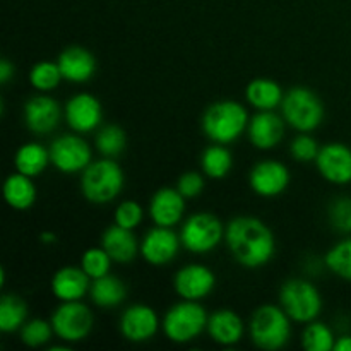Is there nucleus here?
Wrapping results in <instances>:
<instances>
[{"mask_svg": "<svg viewBox=\"0 0 351 351\" xmlns=\"http://www.w3.org/2000/svg\"><path fill=\"white\" fill-rule=\"evenodd\" d=\"M225 242L233 259L249 269L266 266L276 252L271 228L252 216L233 218L225 228Z\"/></svg>", "mask_w": 351, "mask_h": 351, "instance_id": "f257e3e1", "label": "nucleus"}, {"mask_svg": "<svg viewBox=\"0 0 351 351\" xmlns=\"http://www.w3.org/2000/svg\"><path fill=\"white\" fill-rule=\"evenodd\" d=\"M247 108L233 99H221L208 106L201 120L204 136L215 144H232L243 136L249 127Z\"/></svg>", "mask_w": 351, "mask_h": 351, "instance_id": "f03ea898", "label": "nucleus"}, {"mask_svg": "<svg viewBox=\"0 0 351 351\" xmlns=\"http://www.w3.org/2000/svg\"><path fill=\"white\" fill-rule=\"evenodd\" d=\"M125 184V175L113 158L91 161L89 167L82 171L81 191L82 195L91 204H110L122 192Z\"/></svg>", "mask_w": 351, "mask_h": 351, "instance_id": "7ed1b4c3", "label": "nucleus"}, {"mask_svg": "<svg viewBox=\"0 0 351 351\" xmlns=\"http://www.w3.org/2000/svg\"><path fill=\"white\" fill-rule=\"evenodd\" d=\"M249 332L252 343L259 350L278 351L287 346L291 336V319L283 307L261 305L250 317Z\"/></svg>", "mask_w": 351, "mask_h": 351, "instance_id": "20e7f679", "label": "nucleus"}, {"mask_svg": "<svg viewBox=\"0 0 351 351\" xmlns=\"http://www.w3.org/2000/svg\"><path fill=\"white\" fill-rule=\"evenodd\" d=\"M208 312L199 302L182 298V302L171 305L161 326L171 343L187 345L208 329Z\"/></svg>", "mask_w": 351, "mask_h": 351, "instance_id": "39448f33", "label": "nucleus"}, {"mask_svg": "<svg viewBox=\"0 0 351 351\" xmlns=\"http://www.w3.org/2000/svg\"><path fill=\"white\" fill-rule=\"evenodd\" d=\"M285 122L298 132H312L324 120V105L312 89L295 86L285 95L281 103Z\"/></svg>", "mask_w": 351, "mask_h": 351, "instance_id": "423d86ee", "label": "nucleus"}, {"mask_svg": "<svg viewBox=\"0 0 351 351\" xmlns=\"http://www.w3.org/2000/svg\"><path fill=\"white\" fill-rule=\"evenodd\" d=\"M280 304L288 317L298 324L315 321L322 311V297L319 290L300 278L285 281L280 290Z\"/></svg>", "mask_w": 351, "mask_h": 351, "instance_id": "0eeeda50", "label": "nucleus"}, {"mask_svg": "<svg viewBox=\"0 0 351 351\" xmlns=\"http://www.w3.org/2000/svg\"><path fill=\"white\" fill-rule=\"evenodd\" d=\"M225 239V226L213 213H195L180 228L182 247L192 254H208Z\"/></svg>", "mask_w": 351, "mask_h": 351, "instance_id": "6e6552de", "label": "nucleus"}, {"mask_svg": "<svg viewBox=\"0 0 351 351\" xmlns=\"http://www.w3.org/2000/svg\"><path fill=\"white\" fill-rule=\"evenodd\" d=\"M53 331L62 341L79 343L88 338L95 326V317L88 305L77 302H62L50 319Z\"/></svg>", "mask_w": 351, "mask_h": 351, "instance_id": "1a4fd4ad", "label": "nucleus"}, {"mask_svg": "<svg viewBox=\"0 0 351 351\" xmlns=\"http://www.w3.org/2000/svg\"><path fill=\"white\" fill-rule=\"evenodd\" d=\"M91 147L75 134H64L50 144L51 165L62 173H81L91 163Z\"/></svg>", "mask_w": 351, "mask_h": 351, "instance_id": "9d476101", "label": "nucleus"}, {"mask_svg": "<svg viewBox=\"0 0 351 351\" xmlns=\"http://www.w3.org/2000/svg\"><path fill=\"white\" fill-rule=\"evenodd\" d=\"M290 170L281 161L264 160L252 167L249 173L250 189L261 197H278L290 185Z\"/></svg>", "mask_w": 351, "mask_h": 351, "instance_id": "9b49d317", "label": "nucleus"}, {"mask_svg": "<svg viewBox=\"0 0 351 351\" xmlns=\"http://www.w3.org/2000/svg\"><path fill=\"white\" fill-rule=\"evenodd\" d=\"M119 328L127 341L146 343L156 336L158 329H160V319L149 305L134 304L123 311Z\"/></svg>", "mask_w": 351, "mask_h": 351, "instance_id": "f8f14e48", "label": "nucleus"}, {"mask_svg": "<svg viewBox=\"0 0 351 351\" xmlns=\"http://www.w3.org/2000/svg\"><path fill=\"white\" fill-rule=\"evenodd\" d=\"M216 287V276L204 264H187L177 271L173 278V288L184 300L201 302L209 297Z\"/></svg>", "mask_w": 351, "mask_h": 351, "instance_id": "ddd939ff", "label": "nucleus"}, {"mask_svg": "<svg viewBox=\"0 0 351 351\" xmlns=\"http://www.w3.org/2000/svg\"><path fill=\"white\" fill-rule=\"evenodd\" d=\"M64 117L67 125L74 132H93L96 127H99L103 120L101 103L96 96L88 95V93H79L65 103Z\"/></svg>", "mask_w": 351, "mask_h": 351, "instance_id": "4468645a", "label": "nucleus"}, {"mask_svg": "<svg viewBox=\"0 0 351 351\" xmlns=\"http://www.w3.org/2000/svg\"><path fill=\"white\" fill-rule=\"evenodd\" d=\"M180 245V235L167 226H156L144 235L141 256L151 266H165L177 257Z\"/></svg>", "mask_w": 351, "mask_h": 351, "instance_id": "2eb2a0df", "label": "nucleus"}, {"mask_svg": "<svg viewBox=\"0 0 351 351\" xmlns=\"http://www.w3.org/2000/svg\"><path fill=\"white\" fill-rule=\"evenodd\" d=\"M23 119L27 129L38 136L55 130L60 123L62 110L57 99L47 95H36L24 103Z\"/></svg>", "mask_w": 351, "mask_h": 351, "instance_id": "dca6fc26", "label": "nucleus"}, {"mask_svg": "<svg viewBox=\"0 0 351 351\" xmlns=\"http://www.w3.org/2000/svg\"><path fill=\"white\" fill-rule=\"evenodd\" d=\"M315 165L321 177L331 184L346 185L351 182V149L346 144L329 143L322 146Z\"/></svg>", "mask_w": 351, "mask_h": 351, "instance_id": "f3484780", "label": "nucleus"}, {"mask_svg": "<svg viewBox=\"0 0 351 351\" xmlns=\"http://www.w3.org/2000/svg\"><path fill=\"white\" fill-rule=\"evenodd\" d=\"M185 215V197L178 189L161 187L153 194L149 202V216L156 226L173 228Z\"/></svg>", "mask_w": 351, "mask_h": 351, "instance_id": "a211bd4d", "label": "nucleus"}, {"mask_svg": "<svg viewBox=\"0 0 351 351\" xmlns=\"http://www.w3.org/2000/svg\"><path fill=\"white\" fill-rule=\"evenodd\" d=\"M247 134H249V141L254 147L261 151H269L283 141L285 119L276 115L273 110L257 112L250 119Z\"/></svg>", "mask_w": 351, "mask_h": 351, "instance_id": "6ab92c4d", "label": "nucleus"}, {"mask_svg": "<svg viewBox=\"0 0 351 351\" xmlns=\"http://www.w3.org/2000/svg\"><path fill=\"white\" fill-rule=\"evenodd\" d=\"M91 281L81 266L60 267L51 278V293L60 302H77L89 293Z\"/></svg>", "mask_w": 351, "mask_h": 351, "instance_id": "aec40b11", "label": "nucleus"}, {"mask_svg": "<svg viewBox=\"0 0 351 351\" xmlns=\"http://www.w3.org/2000/svg\"><path fill=\"white\" fill-rule=\"evenodd\" d=\"M62 77L74 84L88 82L96 72V58L89 50L82 47H67L57 60Z\"/></svg>", "mask_w": 351, "mask_h": 351, "instance_id": "412c9836", "label": "nucleus"}, {"mask_svg": "<svg viewBox=\"0 0 351 351\" xmlns=\"http://www.w3.org/2000/svg\"><path fill=\"white\" fill-rule=\"evenodd\" d=\"M101 247L108 252L113 263H132L141 254V243L137 242L134 230L115 225L108 226L101 235Z\"/></svg>", "mask_w": 351, "mask_h": 351, "instance_id": "4be33fe9", "label": "nucleus"}, {"mask_svg": "<svg viewBox=\"0 0 351 351\" xmlns=\"http://www.w3.org/2000/svg\"><path fill=\"white\" fill-rule=\"evenodd\" d=\"M242 317L230 308H219L208 319V335L215 343L221 346H233L243 338Z\"/></svg>", "mask_w": 351, "mask_h": 351, "instance_id": "5701e85b", "label": "nucleus"}, {"mask_svg": "<svg viewBox=\"0 0 351 351\" xmlns=\"http://www.w3.org/2000/svg\"><path fill=\"white\" fill-rule=\"evenodd\" d=\"M3 199L16 211L29 209L36 202V187L33 178L19 171L9 175L3 182Z\"/></svg>", "mask_w": 351, "mask_h": 351, "instance_id": "b1692460", "label": "nucleus"}, {"mask_svg": "<svg viewBox=\"0 0 351 351\" xmlns=\"http://www.w3.org/2000/svg\"><path fill=\"white\" fill-rule=\"evenodd\" d=\"M245 98L249 105L259 112H269V110L278 108L283 103V89L273 79L259 77L249 82L245 89Z\"/></svg>", "mask_w": 351, "mask_h": 351, "instance_id": "393cba45", "label": "nucleus"}, {"mask_svg": "<svg viewBox=\"0 0 351 351\" xmlns=\"http://www.w3.org/2000/svg\"><path fill=\"white\" fill-rule=\"evenodd\" d=\"M89 297L96 307L112 308L119 307L127 298V287L120 278L113 274H105L101 278H96L91 281L89 288Z\"/></svg>", "mask_w": 351, "mask_h": 351, "instance_id": "a878e982", "label": "nucleus"}, {"mask_svg": "<svg viewBox=\"0 0 351 351\" xmlns=\"http://www.w3.org/2000/svg\"><path fill=\"white\" fill-rule=\"evenodd\" d=\"M50 160V149H45L38 143H26L16 151L14 156V167L19 173L34 178L47 170Z\"/></svg>", "mask_w": 351, "mask_h": 351, "instance_id": "bb28decb", "label": "nucleus"}, {"mask_svg": "<svg viewBox=\"0 0 351 351\" xmlns=\"http://www.w3.org/2000/svg\"><path fill=\"white\" fill-rule=\"evenodd\" d=\"M233 168V156L225 144H215L204 149L201 156V170L206 177L213 180H221L228 177Z\"/></svg>", "mask_w": 351, "mask_h": 351, "instance_id": "cd10ccee", "label": "nucleus"}, {"mask_svg": "<svg viewBox=\"0 0 351 351\" xmlns=\"http://www.w3.org/2000/svg\"><path fill=\"white\" fill-rule=\"evenodd\" d=\"M27 321V305L16 295H3L0 300V331L14 332Z\"/></svg>", "mask_w": 351, "mask_h": 351, "instance_id": "c85d7f7f", "label": "nucleus"}, {"mask_svg": "<svg viewBox=\"0 0 351 351\" xmlns=\"http://www.w3.org/2000/svg\"><path fill=\"white\" fill-rule=\"evenodd\" d=\"M96 149L103 154L105 158H117L125 151L127 147V136L125 130L122 127L115 125H105L99 129L96 134Z\"/></svg>", "mask_w": 351, "mask_h": 351, "instance_id": "c756f323", "label": "nucleus"}, {"mask_svg": "<svg viewBox=\"0 0 351 351\" xmlns=\"http://www.w3.org/2000/svg\"><path fill=\"white\" fill-rule=\"evenodd\" d=\"M336 338L331 328L324 322L312 321L305 326L302 335V346L307 351H331L335 350Z\"/></svg>", "mask_w": 351, "mask_h": 351, "instance_id": "7c9ffc66", "label": "nucleus"}, {"mask_svg": "<svg viewBox=\"0 0 351 351\" xmlns=\"http://www.w3.org/2000/svg\"><path fill=\"white\" fill-rule=\"evenodd\" d=\"M62 72L57 62L41 60L33 65L29 72V82L34 89L41 93L51 91L57 88L62 81Z\"/></svg>", "mask_w": 351, "mask_h": 351, "instance_id": "2f4dec72", "label": "nucleus"}, {"mask_svg": "<svg viewBox=\"0 0 351 351\" xmlns=\"http://www.w3.org/2000/svg\"><path fill=\"white\" fill-rule=\"evenodd\" d=\"M326 266L341 280L351 281V239L336 243L324 257Z\"/></svg>", "mask_w": 351, "mask_h": 351, "instance_id": "473e14b6", "label": "nucleus"}, {"mask_svg": "<svg viewBox=\"0 0 351 351\" xmlns=\"http://www.w3.org/2000/svg\"><path fill=\"white\" fill-rule=\"evenodd\" d=\"M53 326L45 319H29L21 328V341L29 348L45 346L53 336Z\"/></svg>", "mask_w": 351, "mask_h": 351, "instance_id": "72a5a7b5", "label": "nucleus"}, {"mask_svg": "<svg viewBox=\"0 0 351 351\" xmlns=\"http://www.w3.org/2000/svg\"><path fill=\"white\" fill-rule=\"evenodd\" d=\"M112 263V257L103 247H91L81 257V267L91 280L108 274Z\"/></svg>", "mask_w": 351, "mask_h": 351, "instance_id": "f704fd0d", "label": "nucleus"}, {"mask_svg": "<svg viewBox=\"0 0 351 351\" xmlns=\"http://www.w3.org/2000/svg\"><path fill=\"white\" fill-rule=\"evenodd\" d=\"M319 151H321L319 143L314 137L308 136V132L298 134L290 144L291 156H293L295 161H300V163H312V161H315Z\"/></svg>", "mask_w": 351, "mask_h": 351, "instance_id": "c9c22d12", "label": "nucleus"}, {"mask_svg": "<svg viewBox=\"0 0 351 351\" xmlns=\"http://www.w3.org/2000/svg\"><path fill=\"white\" fill-rule=\"evenodd\" d=\"M144 211L136 201H122L115 209V223L123 228L134 230L141 225Z\"/></svg>", "mask_w": 351, "mask_h": 351, "instance_id": "e433bc0d", "label": "nucleus"}, {"mask_svg": "<svg viewBox=\"0 0 351 351\" xmlns=\"http://www.w3.org/2000/svg\"><path fill=\"white\" fill-rule=\"evenodd\" d=\"M329 219L338 232L351 233V197H339L329 208Z\"/></svg>", "mask_w": 351, "mask_h": 351, "instance_id": "4c0bfd02", "label": "nucleus"}, {"mask_svg": "<svg viewBox=\"0 0 351 351\" xmlns=\"http://www.w3.org/2000/svg\"><path fill=\"white\" fill-rule=\"evenodd\" d=\"M177 189L185 199H194L204 191V177L199 171H185L178 178Z\"/></svg>", "mask_w": 351, "mask_h": 351, "instance_id": "58836bf2", "label": "nucleus"}, {"mask_svg": "<svg viewBox=\"0 0 351 351\" xmlns=\"http://www.w3.org/2000/svg\"><path fill=\"white\" fill-rule=\"evenodd\" d=\"M14 77V64L9 58L0 60V84H7Z\"/></svg>", "mask_w": 351, "mask_h": 351, "instance_id": "ea45409f", "label": "nucleus"}, {"mask_svg": "<svg viewBox=\"0 0 351 351\" xmlns=\"http://www.w3.org/2000/svg\"><path fill=\"white\" fill-rule=\"evenodd\" d=\"M335 351H351V336H341L336 339Z\"/></svg>", "mask_w": 351, "mask_h": 351, "instance_id": "a19ab883", "label": "nucleus"}, {"mask_svg": "<svg viewBox=\"0 0 351 351\" xmlns=\"http://www.w3.org/2000/svg\"><path fill=\"white\" fill-rule=\"evenodd\" d=\"M40 240L43 245H53V243H57V235L51 232H43L40 235Z\"/></svg>", "mask_w": 351, "mask_h": 351, "instance_id": "79ce46f5", "label": "nucleus"}]
</instances>
